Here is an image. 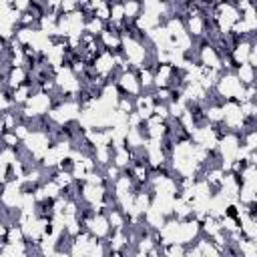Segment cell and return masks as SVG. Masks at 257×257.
Here are the masks:
<instances>
[{
    "mask_svg": "<svg viewBox=\"0 0 257 257\" xmlns=\"http://www.w3.org/2000/svg\"><path fill=\"white\" fill-rule=\"evenodd\" d=\"M106 217H108V223H110V229H112V231L126 229V215L122 213V209L110 207V209L106 211Z\"/></svg>",
    "mask_w": 257,
    "mask_h": 257,
    "instance_id": "30bf717a",
    "label": "cell"
},
{
    "mask_svg": "<svg viewBox=\"0 0 257 257\" xmlns=\"http://www.w3.org/2000/svg\"><path fill=\"white\" fill-rule=\"evenodd\" d=\"M74 2H76V4H78V0H74Z\"/></svg>",
    "mask_w": 257,
    "mask_h": 257,
    "instance_id": "44dd1931",
    "label": "cell"
},
{
    "mask_svg": "<svg viewBox=\"0 0 257 257\" xmlns=\"http://www.w3.org/2000/svg\"><path fill=\"white\" fill-rule=\"evenodd\" d=\"M235 76L239 78L241 84H255V66H251L249 62H243V64H237L233 68Z\"/></svg>",
    "mask_w": 257,
    "mask_h": 257,
    "instance_id": "9c48e42d",
    "label": "cell"
},
{
    "mask_svg": "<svg viewBox=\"0 0 257 257\" xmlns=\"http://www.w3.org/2000/svg\"><path fill=\"white\" fill-rule=\"evenodd\" d=\"M30 6H32V0H14L12 2V8H16L20 12H26Z\"/></svg>",
    "mask_w": 257,
    "mask_h": 257,
    "instance_id": "ac0fdd59",
    "label": "cell"
},
{
    "mask_svg": "<svg viewBox=\"0 0 257 257\" xmlns=\"http://www.w3.org/2000/svg\"><path fill=\"white\" fill-rule=\"evenodd\" d=\"M32 2H40V4H44V0H32Z\"/></svg>",
    "mask_w": 257,
    "mask_h": 257,
    "instance_id": "ffe728a7",
    "label": "cell"
},
{
    "mask_svg": "<svg viewBox=\"0 0 257 257\" xmlns=\"http://www.w3.org/2000/svg\"><path fill=\"white\" fill-rule=\"evenodd\" d=\"M62 0H44V6L48 12H58V6H60Z\"/></svg>",
    "mask_w": 257,
    "mask_h": 257,
    "instance_id": "d6986e66",
    "label": "cell"
},
{
    "mask_svg": "<svg viewBox=\"0 0 257 257\" xmlns=\"http://www.w3.org/2000/svg\"><path fill=\"white\" fill-rule=\"evenodd\" d=\"M153 66H155V64H145V66H139V68L135 70L143 92H149V90L155 88V86H153Z\"/></svg>",
    "mask_w": 257,
    "mask_h": 257,
    "instance_id": "52a82bcc",
    "label": "cell"
},
{
    "mask_svg": "<svg viewBox=\"0 0 257 257\" xmlns=\"http://www.w3.org/2000/svg\"><path fill=\"white\" fill-rule=\"evenodd\" d=\"M131 163H133V153L126 145L112 149V165H116L120 171H124V169L131 167Z\"/></svg>",
    "mask_w": 257,
    "mask_h": 257,
    "instance_id": "8992f818",
    "label": "cell"
},
{
    "mask_svg": "<svg viewBox=\"0 0 257 257\" xmlns=\"http://www.w3.org/2000/svg\"><path fill=\"white\" fill-rule=\"evenodd\" d=\"M153 108H155V96H153V90H149V92H141L139 96H135V110L143 116V120H147V118L153 114Z\"/></svg>",
    "mask_w": 257,
    "mask_h": 257,
    "instance_id": "277c9868",
    "label": "cell"
},
{
    "mask_svg": "<svg viewBox=\"0 0 257 257\" xmlns=\"http://www.w3.org/2000/svg\"><path fill=\"white\" fill-rule=\"evenodd\" d=\"M12 106H14V104H12V100H10V88L0 86V114H2L4 110L12 108Z\"/></svg>",
    "mask_w": 257,
    "mask_h": 257,
    "instance_id": "2e32d148",
    "label": "cell"
},
{
    "mask_svg": "<svg viewBox=\"0 0 257 257\" xmlns=\"http://www.w3.org/2000/svg\"><path fill=\"white\" fill-rule=\"evenodd\" d=\"M24 82H30L28 68L26 66H10V70L6 74V88H16Z\"/></svg>",
    "mask_w": 257,
    "mask_h": 257,
    "instance_id": "5b68a950",
    "label": "cell"
},
{
    "mask_svg": "<svg viewBox=\"0 0 257 257\" xmlns=\"http://www.w3.org/2000/svg\"><path fill=\"white\" fill-rule=\"evenodd\" d=\"M96 38H98V42H100V46H102L104 50H110V52H118V50H120L122 34H120V32H116L114 28L106 26V28H104Z\"/></svg>",
    "mask_w": 257,
    "mask_h": 257,
    "instance_id": "3957f363",
    "label": "cell"
},
{
    "mask_svg": "<svg viewBox=\"0 0 257 257\" xmlns=\"http://www.w3.org/2000/svg\"><path fill=\"white\" fill-rule=\"evenodd\" d=\"M0 141H2L4 147H10V149H16V147L22 143V141L14 135V131H4V133L0 135Z\"/></svg>",
    "mask_w": 257,
    "mask_h": 257,
    "instance_id": "9a60e30c",
    "label": "cell"
},
{
    "mask_svg": "<svg viewBox=\"0 0 257 257\" xmlns=\"http://www.w3.org/2000/svg\"><path fill=\"white\" fill-rule=\"evenodd\" d=\"M104 28H106V22H104V20L96 18L94 14L86 16V22H84V32H88V34H92V36H98V34H100Z\"/></svg>",
    "mask_w": 257,
    "mask_h": 257,
    "instance_id": "7c38bea8",
    "label": "cell"
},
{
    "mask_svg": "<svg viewBox=\"0 0 257 257\" xmlns=\"http://www.w3.org/2000/svg\"><path fill=\"white\" fill-rule=\"evenodd\" d=\"M50 143H52V139H50V133H48V131L32 128L30 135L22 141V147L30 153V157H32L34 161L40 163V159L44 157V153H46V149L50 147Z\"/></svg>",
    "mask_w": 257,
    "mask_h": 257,
    "instance_id": "6da1fadb",
    "label": "cell"
},
{
    "mask_svg": "<svg viewBox=\"0 0 257 257\" xmlns=\"http://www.w3.org/2000/svg\"><path fill=\"white\" fill-rule=\"evenodd\" d=\"M122 10H124V20L133 22L143 12V2L141 0H122Z\"/></svg>",
    "mask_w": 257,
    "mask_h": 257,
    "instance_id": "8fae6325",
    "label": "cell"
},
{
    "mask_svg": "<svg viewBox=\"0 0 257 257\" xmlns=\"http://www.w3.org/2000/svg\"><path fill=\"white\" fill-rule=\"evenodd\" d=\"M6 243H24L26 237H24V231L18 223H10L8 229H6V237H4Z\"/></svg>",
    "mask_w": 257,
    "mask_h": 257,
    "instance_id": "4fadbf2b",
    "label": "cell"
},
{
    "mask_svg": "<svg viewBox=\"0 0 257 257\" xmlns=\"http://www.w3.org/2000/svg\"><path fill=\"white\" fill-rule=\"evenodd\" d=\"M114 82H116L120 94H126V96H133V98H135V96H139V94L143 92V88H141V84H139V78H137V74H135L133 68L118 72Z\"/></svg>",
    "mask_w": 257,
    "mask_h": 257,
    "instance_id": "7a4b0ae2",
    "label": "cell"
},
{
    "mask_svg": "<svg viewBox=\"0 0 257 257\" xmlns=\"http://www.w3.org/2000/svg\"><path fill=\"white\" fill-rule=\"evenodd\" d=\"M92 14H94L96 18H100V20L108 22V18H110V4H108V0H104V2H100V4H96V6H94V10H92Z\"/></svg>",
    "mask_w": 257,
    "mask_h": 257,
    "instance_id": "5bb4252c",
    "label": "cell"
},
{
    "mask_svg": "<svg viewBox=\"0 0 257 257\" xmlns=\"http://www.w3.org/2000/svg\"><path fill=\"white\" fill-rule=\"evenodd\" d=\"M76 8H78V4H76L74 0H62V2H60V6H58V12H62V14H68V12L76 10Z\"/></svg>",
    "mask_w": 257,
    "mask_h": 257,
    "instance_id": "e0dca14e",
    "label": "cell"
},
{
    "mask_svg": "<svg viewBox=\"0 0 257 257\" xmlns=\"http://www.w3.org/2000/svg\"><path fill=\"white\" fill-rule=\"evenodd\" d=\"M92 157H94V161H96V167H98V169H104L108 163H112V147H110V145L92 147Z\"/></svg>",
    "mask_w": 257,
    "mask_h": 257,
    "instance_id": "ba28073f",
    "label": "cell"
}]
</instances>
